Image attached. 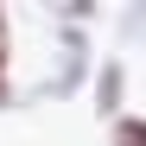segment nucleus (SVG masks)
<instances>
[{
  "label": "nucleus",
  "mask_w": 146,
  "mask_h": 146,
  "mask_svg": "<svg viewBox=\"0 0 146 146\" xmlns=\"http://www.w3.org/2000/svg\"><path fill=\"white\" fill-rule=\"evenodd\" d=\"M114 146H146V127H140V121H127V127L114 133Z\"/></svg>",
  "instance_id": "nucleus-1"
}]
</instances>
